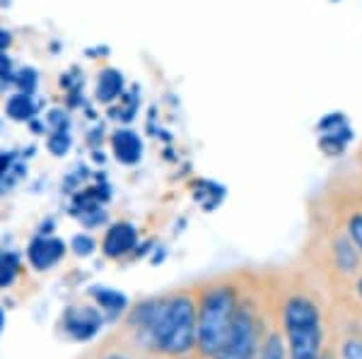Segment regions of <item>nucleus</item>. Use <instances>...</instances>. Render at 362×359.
Listing matches in <instances>:
<instances>
[{"instance_id": "20e7f679", "label": "nucleus", "mask_w": 362, "mask_h": 359, "mask_svg": "<svg viewBox=\"0 0 362 359\" xmlns=\"http://www.w3.org/2000/svg\"><path fill=\"white\" fill-rule=\"evenodd\" d=\"M256 347V321L251 309H239L235 311L232 326L227 331V338L220 352L215 357L218 359H251Z\"/></svg>"}, {"instance_id": "6ab92c4d", "label": "nucleus", "mask_w": 362, "mask_h": 359, "mask_svg": "<svg viewBox=\"0 0 362 359\" xmlns=\"http://www.w3.org/2000/svg\"><path fill=\"white\" fill-rule=\"evenodd\" d=\"M8 44H10V34L0 29V54H3V51L8 49Z\"/></svg>"}, {"instance_id": "0eeeda50", "label": "nucleus", "mask_w": 362, "mask_h": 359, "mask_svg": "<svg viewBox=\"0 0 362 359\" xmlns=\"http://www.w3.org/2000/svg\"><path fill=\"white\" fill-rule=\"evenodd\" d=\"M99 314L95 309H70L66 314V328L73 338L90 340L99 331Z\"/></svg>"}, {"instance_id": "aec40b11", "label": "nucleus", "mask_w": 362, "mask_h": 359, "mask_svg": "<svg viewBox=\"0 0 362 359\" xmlns=\"http://www.w3.org/2000/svg\"><path fill=\"white\" fill-rule=\"evenodd\" d=\"M104 359H128V357H121V355H109V357H104Z\"/></svg>"}, {"instance_id": "423d86ee", "label": "nucleus", "mask_w": 362, "mask_h": 359, "mask_svg": "<svg viewBox=\"0 0 362 359\" xmlns=\"http://www.w3.org/2000/svg\"><path fill=\"white\" fill-rule=\"evenodd\" d=\"M136 241H138L136 227H131V224H126V222H119L107 231V236H104V253H107L109 258H119L131 251V248L136 246Z\"/></svg>"}, {"instance_id": "4be33fe9", "label": "nucleus", "mask_w": 362, "mask_h": 359, "mask_svg": "<svg viewBox=\"0 0 362 359\" xmlns=\"http://www.w3.org/2000/svg\"><path fill=\"white\" fill-rule=\"evenodd\" d=\"M360 292H362V280H360Z\"/></svg>"}, {"instance_id": "2eb2a0df", "label": "nucleus", "mask_w": 362, "mask_h": 359, "mask_svg": "<svg viewBox=\"0 0 362 359\" xmlns=\"http://www.w3.org/2000/svg\"><path fill=\"white\" fill-rule=\"evenodd\" d=\"M73 251L80 253V256H90V253L95 251V241H92L90 236H85V234L75 236V239H73Z\"/></svg>"}, {"instance_id": "f03ea898", "label": "nucleus", "mask_w": 362, "mask_h": 359, "mask_svg": "<svg viewBox=\"0 0 362 359\" xmlns=\"http://www.w3.org/2000/svg\"><path fill=\"white\" fill-rule=\"evenodd\" d=\"M237 294L230 287L210 289L203 297L201 304V318H198V345H201L203 355L215 357L223 347L227 331L235 318Z\"/></svg>"}, {"instance_id": "f257e3e1", "label": "nucleus", "mask_w": 362, "mask_h": 359, "mask_svg": "<svg viewBox=\"0 0 362 359\" xmlns=\"http://www.w3.org/2000/svg\"><path fill=\"white\" fill-rule=\"evenodd\" d=\"M140 323L150 333L157 350L169 355H184L196 340V306L186 297L167 304L143 306Z\"/></svg>"}, {"instance_id": "a211bd4d", "label": "nucleus", "mask_w": 362, "mask_h": 359, "mask_svg": "<svg viewBox=\"0 0 362 359\" xmlns=\"http://www.w3.org/2000/svg\"><path fill=\"white\" fill-rule=\"evenodd\" d=\"M346 359H362V340H350L346 345V352H343Z\"/></svg>"}, {"instance_id": "1a4fd4ad", "label": "nucleus", "mask_w": 362, "mask_h": 359, "mask_svg": "<svg viewBox=\"0 0 362 359\" xmlns=\"http://www.w3.org/2000/svg\"><path fill=\"white\" fill-rule=\"evenodd\" d=\"M121 87H124V78L119 71L109 68L99 75V85H97V99L99 102H114L121 95Z\"/></svg>"}, {"instance_id": "412c9836", "label": "nucleus", "mask_w": 362, "mask_h": 359, "mask_svg": "<svg viewBox=\"0 0 362 359\" xmlns=\"http://www.w3.org/2000/svg\"><path fill=\"white\" fill-rule=\"evenodd\" d=\"M0 328H3V314H0Z\"/></svg>"}, {"instance_id": "9d476101", "label": "nucleus", "mask_w": 362, "mask_h": 359, "mask_svg": "<svg viewBox=\"0 0 362 359\" xmlns=\"http://www.w3.org/2000/svg\"><path fill=\"white\" fill-rule=\"evenodd\" d=\"M5 111H8L10 118L15 121H27L34 116V102L29 95H15L10 97L8 104H5Z\"/></svg>"}, {"instance_id": "f8f14e48", "label": "nucleus", "mask_w": 362, "mask_h": 359, "mask_svg": "<svg viewBox=\"0 0 362 359\" xmlns=\"http://www.w3.org/2000/svg\"><path fill=\"white\" fill-rule=\"evenodd\" d=\"M17 275V260L10 253H0V287H8Z\"/></svg>"}, {"instance_id": "39448f33", "label": "nucleus", "mask_w": 362, "mask_h": 359, "mask_svg": "<svg viewBox=\"0 0 362 359\" xmlns=\"http://www.w3.org/2000/svg\"><path fill=\"white\" fill-rule=\"evenodd\" d=\"M66 253V246L58 239H49V236H39L29 244V260L37 270H49L54 268L58 260Z\"/></svg>"}, {"instance_id": "4468645a", "label": "nucleus", "mask_w": 362, "mask_h": 359, "mask_svg": "<svg viewBox=\"0 0 362 359\" xmlns=\"http://www.w3.org/2000/svg\"><path fill=\"white\" fill-rule=\"evenodd\" d=\"M261 359H285V352H283V343H280L278 335H273L271 340H268L264 355H261Z\"/></svg>"}, {"instance_id": "6e6552de", "label": "nucleus", "mask_w": 362, "mask_h": 359, "mask_svg": "<svg viewBox=\"0 0 362 359\" xmlns=\"http://www.w3.org/2000/svg\"><path fill=\"white\" fill-rule=\"evenodd\" d=\"M114 154L121 164H136L143 154V142L133 130H119L114 135Z\"/></svg>"}, {"instance_id": "7ed1b4c3", "label": "nucleus", "mask_w": 362, "mask_h": 359, "mask_svg": "<svg viewBox=\"0 0 362 359\" xmlns=\"http://www.w3.org/2000/svg\"><path fill=\"white\" fill-rule=\"evenodd\" d=\"M285 326H288L293 359H317L321 343L317 306L307 299H293L285 309Z\"/></svg>"}, {"instance_id": "dca6fc26", "label": "nucleus", "mask_w": 362, "mask_h": 359, "mask_svg": "<svg viewBox=\"0 0 362 359\" xmlns=\"http://www.w3.org/2000/svg\"><path fill=\"white\" fill-rule=\"evenodd\" d=\"M17 83H20V87L25 90L22 95H32L34 87H37V73L29 71V68H27V71H22V73H20V80H17Z\"/></svg>"}, {"instance_id": "f3484780", "label": "nucleus", "mask_w": 362, "mask_h": 359, "mask_svg": "<svg viewBox=\"0 0 362 359\" xmlns=\"http://www.w3.org/2000/svg\"><path fill=\"white\" fill-rule=\"evenodd\" d=\"M350 236H353V241L358 244V248L362 251V215H355L350 219Z\"/></svg>"}, {"instance_id": "9b49d317", "label": "nucleus", "mask_w": 362, "mask_h": 359, "mask_svg": "<svg viewBox=\"0 0 362 359\" xmlns=\"http://www.w3.org/2000/svg\"><path fill=\"white\" fill-rule=\"evenodd\" d=\"M97 297V302L102 304V309H109V311H121L126 306V297L119 292H114V289H95L92 292Z\"/></svg>"}, {"instance_id": "ddd939ff", "label": "nucleus", "mask_w": 362, "mask_h": 359, "mask_svg": "<svg viewBox=\"0 0 362 359\" xmlns=\"http://www.w3.org/2000/svg\"><path fill=\"white\" fill-rule=\"evenodd\" d=\"M68 147H70V138L66 135V133H56V135H51L49 150L56 154V157H61L63 152H68Z\"/></svg>"}]
</instances>
